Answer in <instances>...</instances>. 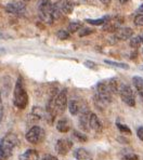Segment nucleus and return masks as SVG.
Segmentation results:
<instances>
[{"label":"nucleus","mask_w":143,"mask_h":160,"mask_svg":"<svg viewBox=\"0 0 143 160\" xmlns=\"http://www.w3.org/2000/svg\"><path fill=\"white\" fill-rule=\"evenodd\" d=\"M18 145V138L15 133L9 132L0 140V160H8Z\"/></svg>","instance_id":"obj_1"},{"label":"nucleus","mask_w":143,"mask_h":160,"mask_svg":"<svg viewBox=\"0 0 143 160\" xmlns=\"http://www.w3.org/2000/svg\"><path fill=\"white\" fill-rule=\"evenodd\" d=\"M13 103L18 109H25L28 104V94L25 89L24 80L22 77H18L15 82L13 91Z\"/></svg>","instance_id":"obj_2"},{"label":"nucleus","mask_w":143,"mask_h":160,"mask_svg":"<svg viewBox=\"0 0 143 160\" xmlns=\"http://www.w3.org/2000/svg\"><path fill=\"white\" fill-rule=\"evenodd\" d=\"M44 138H46V131L39 126L32 127V128L27 131L26 135H25V138H26L27 142L34 145L40 144L44 140Z\"/></svg>","instance_id":"obj_3"},{"label":"nucleus","mask_w":143,"mask_h":160,"mask_svg":"<svg viewBox=\"0 0 143 160\" xmlns=\"http://www.w3.org/2000/svg\"><path fill=\"white\" fill-rule=\"evenodd\" d=\"M118 94L120 95L121 101L126 105H128L130 107L135 106V96L130 86H128V84H120L119 86Z\"/></svg>","instance_id":"obj_4"},{"label":"nucleus","mask_w":143,"mask_h":160,"mask_svg":"<svg viewBox=\"0 0 143 160\" xmlns=\"http://www.w3.org/2000/svg\"><path fill=\"white\" fill-rule=\"evenodd\" d=\"M95 98L102 102L104 105L110 104L112 102V92L106 82L101 81L97 84V96H95Z\"/></svg>","instance_id":"obj_5"},{"label":"nucleus","mask_w":143,"mask_h":160,"mask_svg":"<svg viewBox=\"0 0 143 160\" xmlns=\"http://www.w3.org/2000/svg\"><path fill=\"white\" fill-rule=\"evenodd\" d=\"M67 91L66 89L60 91L54 98V102H53V105H54V109L57 112V114H62V112H65V109L67 108Z\"/></svg>","instance_id":"obj_6"},{"label":"nucleus","mask_w":143,"mask_h":160,"mask_svg":"<svg viewBox=\"0 0 143 160\" xmlns=\"http://www.w3.org/2000/svg\"><path fill=\"white\" fill-rule=\"evenodd\" d=\"M72 146H73L72 140H69V138H60V140H58L57 143H55V152H57L59 155L65 156V155L69 154V150L72 149Z\"/></svg>","instance_id":"obj_7"},{"label":"nucleus","mask_w":143,"mask_h":160,"mask_svg":"<svg viewBox=\"0 0 143 160\" xmlns=\"http://www.w3.org/2000/svg\"><path fill=\"white\" fill-rule=\"evenodd\" d=\"M79 114H80V116H79V121H78L79 128H80L83 131L87 132V131L90 130V129H89L90 128V126H89V119H90L91 112H90V110L86 107V108H84Z\"/></svg>","instance_id":"obj_8"},{"label":"nucleus","mask_w":143,"mask_h":160,"mask_svg":"<svg viewBox=\"0 0 143 160\" xmlns=\"http://www.w3.org/2000/svg\"><path fill=\"white\" fill-rule=\"evenodd\" d=\"M6 11L8 13L11 14H18V15H22V14L25 13L26 9H25V6L23 3H9L8 6L6 7Z\"/></svg>","instance_id":"obj_9"},{"label":"nucleus","mask_w":143,"mask_h":160,"mask_svg":"<svg viewBox=\"0 0 143 160\" xmlns=\"http://www.w3.org/2000/svg\"><path fill=\"white\" fill-rule=\"evenodd\" d=\"M74 159L75 160H92L93 157L90 152L86 149V148L79 147L74 152Z\"/></svg>","instance_id":"obj_10"},{"label":"nucleus","mask_w":143,"mask_h":160,"mask_svg":"<svg viewBox=\"0 0 143 160\" xmlns=\"http://www.w3.org/2000/svg\"><path fill=\"white\" fill-rule=\"evenodd\" d=\"M89 126H90V129L93 130L94 132H102V123H101L100 119L98 118V116L93 112H91L90 115V119H89Z\"/></svg>","instance_id":"obj_11"},{"label":"nucleus","mask_w":143,"mask_h":160,"mask_svg":"<svg viewBox=\"0 0 143 160\" xmlns=\"http://www.w3.org/2000/svg\"><path fill=\"white\" fill-rule=\"evenodd\" d=\"M133 30L129 27H124V28H118L115 32V37L119 40H126L129 39L130 37H132Z\"/></svg>","instance_id":"obj_12"},{"label":"nucleus","mask_w":143,"mask_h":160,"mask_svg":"<svg viewBox=\"0 0 143 160\" xmlns=\"http://www.w3.org/2000/svg\"><path fill=\"white\" fill-rule=\"evenodd\" d=\"M57 130L61 133H66L71 130V122L67 118H62L57 122Z\"/></svg>","instance_id":"obj_13"},{"label":"nucleus","mask_w":143,"mask_h":160,"mask_svg":"<svg viewBox=\"0 0 143 160\" xmlns=\"http://www.w3.org/2000/svg\"><path fill=\"white\" fill-rule=\"evenodd\" d=\"M18 160H39V154L35 149H27L21 155Z\"/></svg>","instance_id":"obj_14"},{"label":"nucleus","mask_w":143,"mask_h":160,"mask_svg":"<svg viewBox=\"0 0 143 160\" xmlns=\"http://www.w3.org/2000/svg\"><path fill=\"white\" fill-rule=\"evenodd\" d=\"M57 6L61 12H64L65 14H71L73 12V4L69 0H61L57 3Z\"/></svg>","instance_id":"obj_15"},{"label":"nucleus","mask_w":143,"mask_h":160,"mask_svg":"<svg viewBox=\"0 0 143 160\" xmlns=\"http://www.w3.org/2000/svg\"><path fill=\"white\" fill-rule=\"evenodd\" d=\"M67 107H69V110L72 116H76V115H78L80 112V104L76 100H72L71 102H69Z\"/></svg>","instance_id":"obj_16"},{"label":"nucleus","mask_w":143,"mask_h":160,"mask_svg":"<svg viewBox=\"0 0 143 160\" xmlns=\"http://www.w3.org/2000/svg\"><path fill=\"white\" fill-rule=\"evenodd\" d=\"M132 82H133V86H135V90L139 93V95L143 98V78L139 76H135L132 78Z\"/></svg>","instance_id":"obj_17"},{"label":"nucleus","mask_w":143,"mask_h":160,"mask_svg":"<svg viewBox=\"0 0 143 160\" xmlns=\"http://www.w3.org/2000/svg\"><path fill=\"white\" fill-rule=\"evenodd\" d=\"M73 138L80 143H85L88 141V138H87V135L85 133H83L81 131H77V130L73 131Z\"/></svg>","instance_id":"obj_18"},{"label":"nucleus","mask_w":143,"mask_h":160,"mask_svg":"<svg viewBox=\"0 0 143 160\" xmlns=\"http://www.w3.org/2000/svg\"><path fill=\"white\" fill-rule=\"evenodd\" d=\"M107 86H109L110 90H111L112 94L113 93H118L119 91V84H118V81L116 79H110L109 82H107Z\"/></svg>","instance_id":"obj_19"},{"label":"nucleus","mask_w":143,"mask_h":160,"mask_svg":"<svg viewBox=\"0 0 143 160\" xmlns=\"http://www.w3.org/2000/svg\"><path fill=\"white\" fill-rule=\"evenodd\" d=\"M81 28V23L79 22H73L71 24L67 26V32H69V34H74V32H76L77 30H79Z\"/></svg>","instance_id":"obj_20"},{"label":"nucleus","mask_w":143,"mask_h":160,"mask_svg":"<svg viewBox=\"0 0 143 160\" xmlns=\"http://www.w3.org/2000/svg\"><path fill=\"white\" fill-rule=\"evenodd\" d=\"M104 63H105V64L111 65V66H115V67H118V68H123V69H129V65L125 64V63L113 62V61H109V60H105Z\"/></svg>","instance_id":"obj_21"},{"label":"nucleus","mask_w":143,"mask_h":160,"mask_svg":"<svg viewBox=\"0 0 143 160\" xmlns=\"http://www.w3.org/2000/svg\"><path fill=\"white\" fill-rule=\"evenodd\" d=\"M141 43H142V42H141V39H140V36L133 37V38L130 40V47H131V48H135V49L140 48Z\"/></svg>","instance_id":"obj_22"},{"label":"nucleus","mask_w":143,"mask_h":160,"mask_svg":"<svg viewBox=\"0 0 143 160\" xmlns=\"http://www.w3.org/2000/svg\"><path fill=\"white\" fill-rule=\"evenodd\" d=\"M116 126H117L118 130L120 131L121 133H124V134H131V130L129 129L128 126H126V124H123V123H119V122H117Z\"/></svg>","instance_id":"obj_23"},{"label":"nucleus","mask_w":143,"mask_h":160,"mask_svg":"<svg viewBox=\"0 0 143 160\" xmlns=\"http://www.w3.org/2000/svg\"><path fill=\"white\" fill-rule=\"evenodd\" d=\"M57 36H58V38L61 39V40H66V39L69 38V32H67V30L61 29V30H59V32H58Z\"/></svg>","instance_id":"obj_24"},{"label":"nucleus","mask_w":143,"mask_h":160,"mask_svg":"<svg viewBox=\"0 0 143 160\" xmlns=\"http://www.w3.org/2000/svg\"><path fill=\"white\" fill-rule=\"evenodd\" d=\"M107 18H98V20H86V22H88L91 25H102L105 23Z\"/></svg>","instance_id":"obj_25"},{"label":"nucleus","mask_w":143,"mask_h":160,"mask_svg":"<svg viewBox=\"0 0 143 160\" xmlns=\"http://www.w3.org/2000/svg\"><path fill=\"white\" fill-rule=\"evenodd\" d=\"M135 24L137 26H143V14H138L135 18Z\"/></svg>","instance_id":"obj_26"},{"label":"nucleus","mask_w":143,"mask_h":160,"mask_svg":"<svg viewBox=\"0 0 143 160\" xmlns=\"http://www.w3.org/2000/svg\"><path fill=\"white\" fill-rule=\"evenodd\" d=\"M93 30L90 29V28H84L83 30H80V32H79V37H85L87 35H90L92 34Z\"/></svg>","instance_id":"obj_27"},{"label":"nucleus","mask_w":143,"mask_h":160,"mask_svg":"<svg viewBox=\"0 0 143 160\" xmlns=\"http://www.w3.org/2000/svg\"><path fill=\"white\" fill-rule=\"evenodd\" d=\"M2 118H3V103H2L1 93H0V123L2 121Z\"/></svg>","instance_id":"obj_28"},{"label":"nucleus","mask_w":143,"mask_h":160,"mask_svg":"<svg viewBox=\"0 0 143 160\" xmlns=\"http://www.w3.org/2000/svg\"><path fill=\"white\" fill-rule=\"evenodd\" d=\"M124 159L125 160H138V156L135 154H127L125 155V157H124Z\"/></svg>","instance_id":"obj_29"},{"label":"nucleus","mask_w":143,"mask_h":160,"mask_svg":"<svg viewBox=\"0 0 143 160\" xmlns=\"http://www.w3.org/2000/svg\"><path fill=\"white\" fill-rule=\"evenodd\" d=\"M137 136L139 138V140L143 141V127H139L137 130Z\"/></svg>","instance_id":"obj_30"},{"label":"nucleus","mask_w":143,"mask_h":160,"mask_svg":"<svg viewBox=\"0 0 143 160\" xmlns=\"http://www.w3.org/2000/svg\"><path fill=\"white\" fill-rule=\"evenodd\" d=\"M43 160H59L57 157L52 156V155H46V156L43 157Z\"/></svg>","instance_id":"obj_31"},{"label":"nucleus","mask_w":143,"mask_h":160,"mask_svg":"<svg viewBox=\"0 0 143 160\" xmlns=\"http://www.w3.org/2000/svg\"><path fill=\"white\" fill-rule=\"evenodd\" d=\"M85 65L86 66H88V67H91V68H95L94 66V63H92V62H85Z\"/></svg>","instance_id":"obj_32"},{"label":"nucleus","mask_w":143,"mask_h":160,"mask_svg":"<svg viewBox=\"0 0 143 160\" xmlns=\"http://www.w3.org/2000/svg\"><path fill=\"white\" fill-rule=\"evenodd\" d=\"M100 1L102 2L103 4H106V6H107V4H110V3H111V1H112V0H100Z\"/></svg>","instance_id":"obj_33"},{"label":"nucleus","mask_w":143,"mask_h":160,"mask_svg":"<svg viewBox=\"0 0 143 160\" xmlns=\"http://www.w3.org/2000/svg\"><path fill=\"white\" fill-rule=\"evenodd\" d=\"M138 12H139V13H143V4H142L141 7H140L139 9H138Z\"/></svg>","instance_id":"obj_34"},{"label":"nucleus","mask_w":143,"mask_h":160,"mask_svg":"<svg viewBox=\"0 0 143 160\" xmlns=\"http://www.w3.org/2000/svg\"><path fill=\"white\" fill-rule=\"evenodd\" d=\"M119 2H121V3H125V2H127L128 0H118Z\"/></svg>","instance_id":"obj_35"},{"label":"nucleus","mask_w":143,"mask_h":160,"mask_svg":"<svg viewBox=\"0 0 143 160\" xmlns=\"http://www.w3.org/2000/svg\"><path fill=\"white\" fill-rule=\"evenodd\" d=\"M140 39H141V42L143 43V35H142V36H140Z\"/></svg>","instance_id":"obj_36"},{"label":"nucleus","mask_w":143,"mask_h":160,"mask_svg":"<svg viewBox=\"0 0 143 160\" xmlns=\"http://www.w3.org/2000/svg\"><path fill=\"white\" fill-rule=\"evenodd\" d=\"M24 1H30V0H24Z\"/></svg>","instance_id":"obj_37"}]
</instances>
